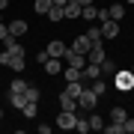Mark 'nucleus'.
<instances>
[{"label": "nucleus", "instance_id": "12", "mask_svg": "<svg viewBox=\"0 0 134 134\" xmlns=\"http://www.w3.org/2000/svg\"><path fill=\"white\" fill-rule=\"evenodd\" d=\"M6 101H9V104L15 107V110H21L27 104V98H24V92H6Z\"/></svg>", "mask_w": 134, "mask_h": 134}, {"label": "nucleus", "instance_id": "34", "mask_svg": "<svg viewBox=\"0 0 134 134\" xmlns=\"http://www.w3.org/2000/svg\"><path fill=\"white\" fill-rule=\"evenodd\" d=\"M92 3H96V0H81V6H92Z\"/></svg>", "mask_w": 134, "mask_h": 134}, {"label": "nucleus", "instance_id": "35", "mask_svg": "<svg viewBox=\"0 0 134 134\" xmlns=\"http://www.w3.org/2000/svg\"><path fill=\"white\" fill-rule=\"evenodd\" d=\"M54 6H66V0H54Z\"/></svg>", "mask_w": 134, "mask_h": 134}, {"label": "nucleus", "instance_id": "37", "mask_svg": "<svg viewBox=\"0 0 134 134\" xmlns=\"http://www.w3.org/2000/svg\"><path fill=\"white\" fill-rule=\"evenodd\" d=\"M0 24H3V18H0Z\"/></svg>", "mask_w": 134, "mask_h": 134}, {"label": "nucleus", "instance_id": "5", "mask_svg": "<svg viewBox=\"0 0 134 134\" xmlns=\"http://www.w3.org/2000/svg\"><path fill=\"white\" fill-rule=\"evenodd\" d=\"M75 122H77V113H75V110H60V116H57V125H60V128L72 131Z\"/></svg>", "mask_w": 134, "mask_h": 134}, {"label": "nucleus", "instance_id": "33", "mask_svg": "<svg viewBox=\"0 0 134 134\" xmlns=\"http://www.w3.org/2000/svg\"><path fill=\"white\" fill-rule=\"evenodd\" d=\"M3 9H9V0H0V12Z\"/></svg>", "mask_w": 134, "mask_h": 134}, {"label": "nucleus", "instance_id": "6", "mask_svg": "<svg viewBox=\"0 0 134 134\" xmlns=\"http://www.w3.org/2000/svg\"><path fill=\"white\" fill-rule=\"evenodd\" d=\"M9 27V36H15V39H24V33H27V21L24 18H15L12 24H6Z\"/></svg>", "mask_w": 134, "mask_h": 134}, {"label": "nucleus", "instance_id": "28", "mask_svg": "<svg viewBox=\"0 0 134 134\" xmlns=\"http://www.w3.org/2000/svg\"><path fill=\"white\" fill-rule=\"evenodd\" d=\"M9 69H12V72H24V57H12V63H9Z\"/></svg>", "mask_w": 134, "mask_h": 134}, {"label": "nucleus", "instance_id": "8", "mask_svg": "<svg viewBox=\"0 0 134 134\" xmlns=\"http://www.w3.org/2000/svg\"><path fill=\"white\" fill-rule=\"evenodd\" d=\"M104 57H107V51L101 48V45H92V48L86 51V63H96V66H98V63L104 60Z\"/></svg>", "mask_w": 134, "mask_h": 134}, {"label": "nucleus", "instance_id": "13", "mask_svg": "<svg viewBox=\"0 0 134 134\" xmlns=\"http://www.w3.org/2000/svg\"><path fill=\"white\" fill-rule=\"evenodd\" d=\"M86 36H90V42H92V45H101V42H104V36H101V27L96 24V21L90 24V30H86Z\"/></svg>", "mask_w": 134, "mask_h": 134}, {"label": "nucleus", "instance_id": "39", "mask_svg": "<svg viewBox=\"0 0 134 134\" xmlns=\"http://www.w3.org/2000/svg\"><path fill=\"white\" fill-rule=\"evenodd\" d=\"M131 90H134V86H131Z\"/></svg>", "mask_w": 134, "mask_h": 134}, {"label": "nucleus", "instance_id": "14", "mask_svg": "<svg viewBox=\"0 0 134 134\" xmlns=\"http://www.w3.org/2000/svg\"><path fill=\"white\" fill-rule=\"evenodd\" d=\"M66 92H69V96H81V92H83V81H66Z\"/></svg>", "mask_w": 134, "mask_h": 134}, {"label": "nucleus", "instance_id": "36", "mask_svg": "<svg viewBox=\"0 0 134 134\" xmlns=\"http://www.w3.org/2000/svg\"><path fill=\"white\" fill-rule=\"evenodd\" d=\"M131 75H134V66H131Z\"/></svg>", "mask_w": 134, "mask_h": 134}, {"label": "nucleus", "instance_id": "29", "mask_svg": "<svg viewBox=\"0 0 134 134\" xmlns=\"http://www.w3.org/2000/svg\"><path fill=\"white\" fill-rule=\"evenodd\" d=\"M101 131H107V134H125L122 131V122H113V125H104Z\"/></svg>", "mask_w": 134, "mask_h": 134}, {"label": "nucleus", "instance_id": "9", "mask_svg": "<svg viewBox=\"0 0 134 134\" xmlns=\"http://www.w3.org/2000/svg\"><path fill=\"white\" fill-rule=\"evenodd\" d=\"M60 110H77V98H75V96H69L66 90L60 92Z\"/></svg>", "mask_w": 134, "mask_h": 134}, {"label": "nucleus", "instance_id": "7", "mask_svg": "<svg viewBox=\"0 0 134 134\" xmlns=\"http://www.w3.org/2000/svg\"><path fill=\"white\" fill-rule=\"evenodd\" d=\"M96 77H101V69L96 66V63H86V66L81 69V81H96Z\"/></svg>", "mask_w": 134, "mask_h": 134}, {"label": "nucleus", "instance_id": "16", "mask_svg": "<svg viewBox=\"0 0 134 134\" xmlns=\"http://www.w3.org/2000/svg\"><path fill=\"white\" fill-rule=\"evenodd\" d=\"M107 15H110L113 21H122V18H125V6H122V3H113V6L107 9Z\"/></svg>", "mask_w": 134, "mask_h": 134}, {"label": "nucleus", "instance_id": "26", "mask_svg": "<svg viewBox=\"0 0 134 134\" xmlns=\"http://www.w3.org/2000/svg\"><path fill=\"white\" fill-rule=\"evenodd\" d=\"M96 12H98L96 6H83V9H81V18H83V21H90V24H92V21H96Z\"/></svg>", "mask_w": 134, "mask_h": 134}, {"label": "nucleus", "instance_id": "22", "mask_svg": "<svg viewBox=\"0 0 134 134\" xmlns=\"http://www.w3.org/2000/svg\"><path fill=\"white\" fill-rule=\"evenodd\" d=\"M90 90H92V92H96V96L101 98V96H104V92H107V81H101V77H96V81H92V86H90Z\"/></svg>", "mask_w": 134, "mask_h": 134}, {"label": "nucleus", "instance_id": "20", "mask_svg": "<svg viewBox=\"0 0 134 134\" xmlns=\"http://www.w3.org/2000/svg\"><path fill=\"white\" fill-rule=\"evenodd\" d=\"M98 69H101V75H110V77H113V72H116V63L104 57V60H101V63H98Z\"/></svg>", "mask_w": 134, "mask_h": 134}, {"label": "nucleus", "instance_id": "4", "mask_svg": "<svg viewBox=\"0 0 134 134\" xmlns=\"http://www.w3.org/2000/svg\"><path fill=\"white\" fill-rule=\"evenodd\" d=\"M98 27H101V36H104V39H116V36H119V21H113V18L98 21Z\"/></svg>", "mask_w": 134, "mask_h": 134}, {"label": "nucleus", "instance_id": "30", "mask_svg": "<svg viewBox=\"0 0 134 134\" xmlns=\"http://www.w3.org/2000/svg\"><path fill=\"white\" fill-rule=\"evenodd\" d=\"M122 131L125 134H134V116H128V119L122 122Z\"/></svg>", "mask_w": 134, "mask_h": 134}, {"label": "nucleus", "instance_id": "2", "mask_svg": "<svg viewBox=\"0 0 134 134\" xmlns=\"http://www.w3.org/2000/svg\"><path fill=\"white\" fill-rule=\"evenodd\" d=\"M63 60H66V66H72V69H83V66H86V54H77L75 48H69V45H66Z\"/></svg>", "mask_w": 134, "mask_h": 134}, {"label": "nucleus", "instance_id": "25", "mask_svg": "<svg viewBox=\"0 0 134 134\" xmlns=\"http://www.w3.org/2000/svg\"><path fill=\"white\" fill-rule=\"evenodd\" d=\"M75 131H77V134H90V131H92V128H90V119L77 116V122H75Z\"/></svg>", "mask_w": 134, "mask_h": 134}, {"label": "nucleus", "instance_id": "15", "mask_svg": "<svg viewBox=\"0 0 134 134\" xmlns=\"http://www.w3.org/2000/svg\"><path fill=\"white\" fill-rule=\"evenodd\" d=\"M81 9H83V6H77V3H66V6H63V12H66V18H81Z\"/></svg>", "mask_w": 134, "mask_h": 134}, {"label": "nucleus", "instance_id": "21", "mask_svg": "<svg viewBox=\"0 0 134 134\" xmlns=\"http://www.w3.org/2000/svg\"><path fill=\"white\" fill-rule=\"evenodd\" d=\"M86 119H90V128H92V131H101V128H104V119H101L98 113H92V110H90V116H86Z\"/></svg>", "mask_w": 134, "mask_h": 134}, {"label": "nucleus", "instance_id": "18", "mask_svg": "<svg viewBox=\"0 0 134 134\" xmlns=\"http://www.w3.org/2000/svg\"><path fill=\"white\" fill-rule=\"evenodd\" d=\"M24 98H27V101H39V98H42V90H39V86H33V83H27Z\"/></svg>", "mask_w": 134, "mask_h": 134}, {"label": "nucleus", "instance_id": "19", "mask_svg": "<svg viewBox=\"0 0 134 134\" xmlns=\"http://www.w3.org/2000/svg\"><path fill=\"white\" fill-rule=\"evenodd\" d=\"M21 110H24V116H27V119H36V116H39V101H27Z\"/></svg>", "mask_w": 134, "mask_h": 134}, {"label": "nucleus", "instance_id": "3", "mask_svg": "<svg viewBox=\"0 0 134 134\" xmlns=\"http://www.w3.org/2000/svg\"><path fill=\"white\" fill-rule=\"evenodd\" d=\"M96 104H98V96L90 90V86H83V92L77 96V107H83V110H96Z\"/></svg>", "mask_w": 134, "mask_h": 134}, {"label": "nucleus", "instance_id": "24", "mask_svg": "<svg viewBox=\"0 0 134 134\" xmlns=\"http://www.w3.org/2000/svg\"><path fill=\"white\" fill-rule=\"evenodd\" d=\"M24 90H27V81H24V77H12L9 92H24Z\"/></svg>", "mask_w": 134, "mask_h": 134}, {"label": "nucleus", "instance_id": "1", "mask_svg": "<svg viewBox=\"0 0 134 134\" xmlns=\"http://www.w3.org/2000/svg\"><path fill=\"white\" fill-rule=\"evenodd\" d=\"M113 86H116V90H122V92H131V86H134L131 69H116V72H113Z\"/></svg>", "mask_w": 134, "mask_h": 134}, {"label": "nucleus", "instance_id": "32", "mask_svg": "<svg viewBox=\"0 0 134 134\" xmlns=\"http://www.w3.org/2000/svg\"><path fill=\"white\" fill-rule=\"evenodd\" d=\"M6 36H9V27H6V24H0V42H3Z\"/></svg>", "mask_w": 134, "mask_h": 134}, {"label": "nucleus", "instance_id": "10", "mask_svg": "<svg viewBox=\"0 0 134 134\" xmlns=\"http://www.w3.org/2000/svg\"><path fill=\"white\" fill-rule=\"evenodd\" d=\"M48 57H63L66 54V42H60V39H54V42H48Z\"/></svg>", "mask_w": 134, "mask_h": 134}, {"label": "nucleus", "instance_id": "11", "mask_svg": "<svg viewBox=\"0 0 134 134\" xmlns=\"http://www.w3.org/2000/svg\"><path fill=\"white\" fill-rule=\"evenodd\" d=\"M72 48H75L77 54H86V51H90V48H92V42H90V36H86V33H83V36H77V39H75V42H72Z\"/></svg>", "mask_w": 134, "mask_h": 134}, {"label": "nucleus", "instance_id": "17", "mask_svg": "<svg viewBox=\"0 0 134 134\" xmlns=\"http://www.w3.org/2000/svg\"><path fill=\"white\" fill-rule=\"evenodd\" d=\"M63 18H66V12H63V6H51V9H48V21H54V24H60Z\"/></svg>", "mask_w": 134, "mask_h": 134}, {"label": "nucleus", "instance_id": "27", "mask_svg": "<svg viewBox=\"0 0 134 134\" xmlns=\"http://www.w3.org/2000/svg\"><path fill=\"white\" fill-rule=\"evenodd\" d=\"M110 119H113V122H125V119H128V113H125L122 107H113V110H110Z\"/></svg>", "mask_w": 134, "mask_h": 134}, {"label": "nucleus", "instance_id": "31", "mask_svg": "<svg viewBox=\"0 0 134 134\" xmlns=\"http://www.w3.org/2000/svg\"><path fill=\"white\" fill-rule=\"evenodd\" d=\"M9 63H12V54L3 51V54H0V66H9Z\"/></svg>", "mask_w": 134, "mask_h": 134}, {"label": "nucleus", "instance_id": "23", "mask_svg": "<svg viewBox=\"0 0 134 134\" xmlns=\"http://www.w3.org/2000/svg\"><path fill=\"white\" fill-rule=\"evenodd\" d=\"M51 6H54V0H36V3H33V9H36L39 15H48Z\"/></svg>", "mask_w": 134, "mask_h": 134}, {"label": "nucleus", "instance_id": "38", "mask_svg": "<svg viewBox=\"0 0 134 134\" xmlns=\"http://www.w3.org/2000/svg\"><path fill=\"white\" fill-rule=\"evenodd\" d=\"M128 3H134V0H128Z\"/></svg>", "mask_w": 134, "mask_h": 134}]
</instances>
